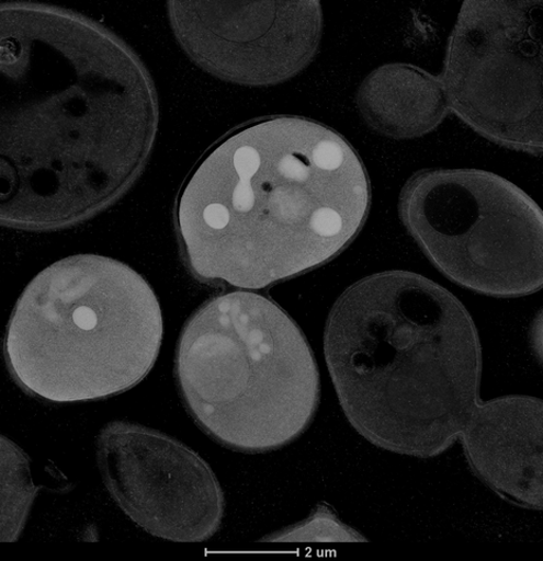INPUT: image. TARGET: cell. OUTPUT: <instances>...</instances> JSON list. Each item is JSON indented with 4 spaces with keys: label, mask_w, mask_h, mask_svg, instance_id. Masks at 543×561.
<instances>
[{
    "label": "cell",
    "mask_w": 543,
    "mask_h": 561,
    "mask_svg": "<svg viewBox=\"0 0 543 561\" xmlns=\"http://www.w3.org/2000/svg\"><path fill=\"white\" fill-rule=\"evenodd\" d=\"M2 221L52 229L128 188L157 131L151 79L115 36L35 4L2 8Z\"/></svg>",
    "instance_id": "1"
},
{
    "label": "cell",
    "mask_w": 543,
    "mask_h": 561,
    "mask_svg": "<svg viewBox=\"0 0 543 561\" xmlns=\"http://www.w3.org/2000/svg\"><path fill=\"white\" fill-rule=\"evenodd\" d=\"M370 207L364 162L346 138L274 116L214 145L179 194L176 225L196 278L261 289L337 257Z\"/></svg>",
    "instance_id": "2"
},
{
    "label": "cell",
    "mask_w": 543,
    "mask_h": 561,
    "mask_svg": "<svg viewBox=\"0 0 543 561\" xmlns=\"http://www.w3.org/2000/svg\"><path fill=\"white\" fill-rule=\"evenodd\" d=\"M324 353L351 425L394 454L441 456L482 403L476 324L420 275L391 271L348 288L326 324Z\"/></svg>",
    "instance_id": "3"
},
{
    "label": "cell",
    "mask_w": 543,
    "mask_h": 561,
    "mask_svg": "<svg viewBox=\"0 0 543 561\" xmlns=\"http://www.w3.org/2000/svg\"><path fill=\"white\" fill-rule=\"evenodd\" d=\"M162 331L154 289L135 270L77 255L27 285L8 325L5 358L33 396L95 401L132 389L151 371Z\"/></svg>",
    "instance_id": "4"
},
{
    "label": "cell",
    "mask_w": 543,
    "mask_h": 561,
    "mask_svg": "<svg viewBox=\"0 0 543 561\" xmlns=\"http://www.w3.org/2000/svg\"><path fill=\"white\" fill-rule=\"evenodd\" d=\"M176 376L195 423L216 443L245 454L294 443L319 407L309 342L279 304L258 294L205 302L181 332Z\"/></svg>",
    "instance_id": "5"
},
{
    "label": "cell",
    "mask_w": 543,
    "mask_h": 561,
    "mask_svg": "<svg viewBox=\"0 0 543 561\" xmlns=\"http://www.w3.org/2000/svg\"><path fill=\"white\" fill-rule=\"evenodd\" d=\"M400 215L452 282L498 298L542 287V211L509 180L477 170L423 171L404 188Z\"/></svg>",
    "instance_id": "6"
},
{
    "label": "cell",
    "mask_w": 543,
    "mask_h": 561,
    "mask_svg": "<svg viewBox=\"0 0 543 561\" xmlns=\"http://www.w3.org/2000/svg\"><path fill=\"white\" fill-rule=\"evenodd\" d=\"M542 3L465 2L443 77L454 112L505 148L541 154Z\"/></svg>",
    "instance_id": "7"
},
{
    "label": "cell",
    "mask_w": 543,
    "mask_h": 561,
    "mask_svg": "<svg viewBox=\"0 0 543 561\" xmlns=\"http://www.w3.org/2000/svg\"><path fill=\"white\" fill-rule=\"evenodd\" d=\"M98 462L109 493L140 528L179 542L219 531L225 500L210 466L160 432L124 422L105 426Z\"/></svg>",
    "instance_id": "8"
},
{
    "label": "cell",
    "mask_w": 543,
    "mask_h": 561,
    "mask_svg": "<svg viewBox=\"0 0 543 561\" xmlns=\"http://www.w3.org/2000/svg\"><path fill=\"white\" fill-rule=\"evenodd\" d=\"M181 46L211 75L245 85L294 78L315 58L323 31L318 2H171Z\"/></svg>",
    "instance_id": "9"
},
{
    "label": "cell",
    "mask_w": 543,
    "mask_h": 561,
    "mask_svg": "<svg viewBox=\"0 0 543 561\" xmlns=\"http://www.w3.org/2000/svg\"><path fill=\"white\" fill-rule=\"evenodd\" d=\"M543 407L531 396L480 403L460 442L476 477L501 499L522 508L543 505Z\"/></svg>",
    "instance_id": "10"
},
{
    "label": "cell",
    "mask_w": 543,
    "mask_h": 561,
    "mask_svg": "<svg viewBox=\"0 0 543 561\" xmlns=\"http://www.w3.org/2000/svg\"><path fill=\"white\" fill-rule=\"evenodd\" d=\"M357 103L374 131L394 139L431 133L450 111L441 78L406 64L372 71L359 88Z\"/></svg>",
    "instance_id": "11"
},
{
    "label": "cell",
    "mask_w": 543,
    "mask_h": 561,
    "mask_svg": "<svg viewBox=\"0 0 543 561\" xmlns=\"http://www.w3.org/2000/svg\"><path fill=\"white\" fill-rule=\"evenodd\" d=\"M269 542H347L366 538L343 523L330 505L320 503L305 520L263 539Z\"/></svg>",
    "instance_id": "12"
}]
</instances>
